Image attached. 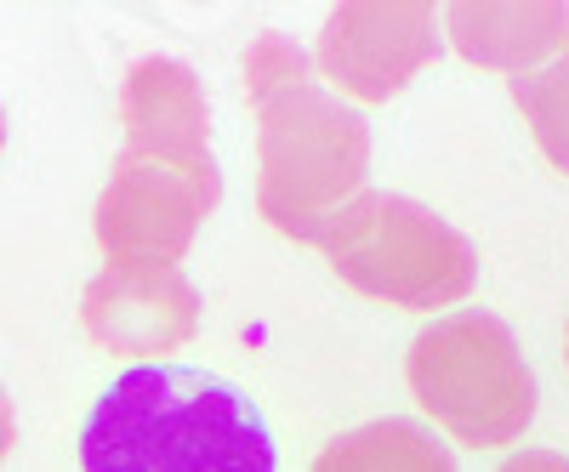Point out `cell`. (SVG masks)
<instances>
[{
  "instance_id": "obj_2",
  "label": "cell",
  "mask_w": 569,
  "mask_h": 472,
  "mask_svg": "<svg viewBox=\"0 0 569 472\" xmlns=\"http://www.w3.org/2000/svg\"><path fill=\"white\" fill-rule=\"evenodd\" d=\"M86 472H273L262 410L211 370L137 364L80 428Z\"/></svg>"
},
{
  "instance_id": "obj_13",
  "label": "cell",
  "mask_w": 569,
  "mask_h": 472,
  "mask_svg": "<svg viewBox=\"0 0 569 472\" xmlns=\"http://www.w3.org/2000/svg\"><path fill=\"white\" fill-rule=\"evenodd\" d=\"M12 444H18V415H12V399H7V388H0V461L12 455Z\"/></svg>"
},
{
  "instance_id": "obj_5",
  "label": "cell",
  "mask_w": 569,
  "mask_h": 472,
  "mask_svg": "<svg viewBox=\"0 0 569 472\" xmlns=\"http://www.w3.org/2000/svg\"><path fill=\"white\" fill-rule=\"evenodd\" d=\"M222 200V171L206 154H142V149H120L91 228L98 245L114 262H166L177 268V257L194 245L200 222L217 211Z\"/></svg>"
},
{
  "instance_id": "obj_6",
  "label": "cell",
  "mask_w": 569,
  "mask_h": 472,
  "mask_svg": "<svg viewBox=\"0 0 569 472\" xmlns=\"http://www.w3.org/2000/svg\"><path fill=\"white\" fill-rule=\"evenodd\" d=\"M445 12L427 0H342L319 29L313 63L359 103H388L445 52Z\"/></svg>"
},
{
  "instance_id": "obj_9",
  "label": "cell",
  "mask_w": 569,
  "mask_h": 472,
  "mask_svg": "<svg viewBox=\"0 0 569 472\" xmlns=\"http://www.w3.org/2000/svg\"><path fill=\"white\" fill-rule=\"evenodd\" d=\"M120 125L126 149L142 154H206L211 109L200 74L177 58H142L120 80Z\"/></svg>"
},
{
  "instance_id": "obj_1",
  "label": "cell",
  "mask_w": 569,
  "mask_h": 472,
  "mask_svg": "<svg viewBox=\"0 0 569 472\" xmlns=\"http://www.w3.org/2000/svg\"><path fill=\"white\" fill-rule=\"evenodd\" d=\"M246 98L257 109V205L284 240L319 245L325 222L365 194L370 125L359 109L319 86L302 46L257 34L246 52Z\"/></svg>"
},
{
  "instance_id": "obj_7",
  "label": "cell",
  "mask_w": 569,
  "mask_h": 472,
  "mask_svg": "<svg viewBox=\"0 0 569 472\" xmlns=\"http://www.w3.org/2000/svg\"><path fill=\"white\" fill-rule=\"evenodd\" d=\"M80 324L120 359H160L194 342L200 291L182 268L166 262H109L80 297Z\"/></svg>"
},
{
  "instance_id": "obj_15",
  "label": "cell",
  "mask_w": 569,
  "mask_h": 472,
  "mask_svg": "<svg viewBox=\"0 0 569 472\" xmlns=\"http://www.w3.org/2000/svg\"><path fill=\"white\" fill-rule=\"evenodd\" d=\"M563 359H569V330H563Z\"/></svg>"
},
{
  "instance_id": "obj_10",
  "label": "cell",
  "mask_w": 569,
  "mask_h": 472,
  "mask_svg": "<svg viewBox=\"0 0 569 472\" xmlns=\"http://www.w3.org/2000/svg\"><path fill=\"white\" fill-rule=\"evenodd\" d=\"M313 472H456V455L421 421L388 415V421H370V428L337 433L319 450Z\"/></svg>"
},
{
  "instance_id": "obj_8",
  "label": "cell",
  "mask_w": 569,
  "mask_h": 472,
  "mask_svg": "<svg viewBox=\"0 0 569 472\" xmlns=\"http://www.w3.org/2000/svg\"><path fill=\"white\" fill-rule=\"evenodd\" d=\"M445 40L496 74H536V63L569 58V7L563 0H456L445 7Z\"/></svg>"
},
{
  "instance_id": "obj_14",
  "label": "cell",
  "mask_w": 569,
  "mask_h": 472,
  "mask_svg": "<svg viewBox=\"0 0 569 472\" xmlns=\"http://www.w3.org/2000/svg\"><path fill=\"white\" fill-rule=\"evenodd\" d=\"M0 149H7V109H0Z\"/></svg>"
},
{
  "instance_id": "obj_12",
  "label": "cell",
  "mask_w": 569,
  "mask_h": 472,
  "mask_svg": "<svg viewBox=\"0 0 569 472\" xmlns=\"http://www.w3.org/2000/svg\"><path fill=\"white\" fill-rule=\"evenodd\" d=\"M496 472H569V461L558 450H518L512 461H501Z\"/></svg>"
},
{
  "instance_id": "obj_3",
  "label": "cell",
  "mask_w": 569,
  "mask_h": 472,
  "mask_svg": "<svg viewBox=\"0 0 569 472\" xmlns=\"http://www.w3.org/2000/svg\"><path fill=\"white\" fill-rule=\"evenodd\" d=\"M325 262L359 297L433 313L479 285V251L461 228L405 194H359L319 233Z\"/></svg>"
},
{
  "instance_id": "obj_4",
  "label": "cell",
  "mask_w": 569,
  "mask_h": 472,
  "mask_svg": "<svg viewBox=\"0 0 569 472\" xmlns=\"http://www.w3.org/2000/svg\"><path fill=\"white\" fill-rule=\"evenodd\" d=\"M410 393L467 450H501L536 421V370L496 313H450L405 353Z\"/></svg>"
},
{
  "instance_id": "obj_11",
  "label": "cell",
  "mask_w": 569,
  "mask_h": 472,
  "mask_svg": "<svg viewBox=\"0 0 569 472\" xmlns=\"http://www.w3.org/2000/svg\"><path fill=\"white\" fill-rule=\"evenodd\" d=\"M512 103L518 114L530 120L541 154L569 177V58L536 69V74H518L512 80Z\"/></svg>"
}]
</instances>
